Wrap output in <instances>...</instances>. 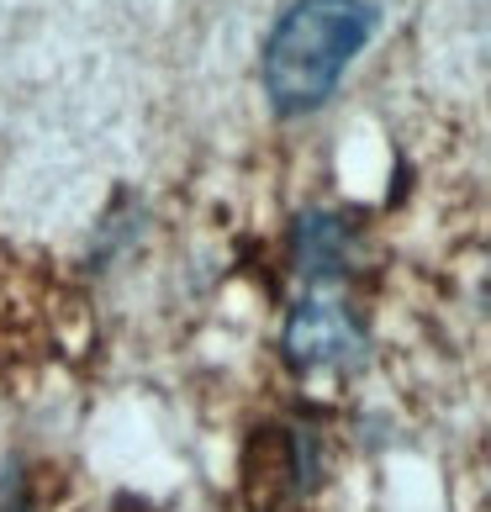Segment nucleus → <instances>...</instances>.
Here are the masks:
<instances>
[{"label":"nucleus","instance_id":"obj_1","mask_svg":"<svg viewBox=\"0 0 491 512\" xmlns=\"http://www.w3.org/2000/svg\"><path fill=\"white\" fill-rule=\"evenodd\" d=\"M375 32L370 0H296L264 43V96L280 117L317 111Z\"/></svg>","mask_w":491,"mask_h":512},{"label":"nucleus","instance_id":"obj_4","mask_svg":"<svg viewBox=\"0 0 491 512\" xmlns=\"http://www.w3.org/2000/svg\"><path fill=\"white\" fill-rule=\"evenodd\" d=\"M6 512H27V507H22V502H6Z\"/></svg>","mask_w":491,"mask_h":512},{"label":"nucleus","instance_id":"obj_3","mask_svg":"<svg viewBox=\"0 0 491 512\" xmlns=\"http://www.w3.org/2000/svg\"><path fill=\"white\" fill-rule=\"evenodd\" d=\"M296 259H301V275H312V280L338 275L349 264V233H344V222L323 217V212L301 217L296 222Z\"/></svg>","mask_w":491,"mask_h":512},{"label":"nucleus","instance_id":"obj_2","mask_svg":"<svg viewBox=\"0 0 491 512\" xmlns=\"http://www.w3.org/2000/svg\"><path fill=\"white\" fill-rule=\"evenodd\" d=\"M286 359L296 370H354V365H365L360 317L333 296H307L286 322Z\"/></svg>","mask_w":491,"mask_h":512}]
</instances>
